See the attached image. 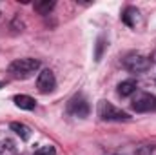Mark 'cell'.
Wrapping results in <instances>:
<instances>
[{
    "mask_svg": "<svg viewBox=\"0 0 156 155\" xmlns=\"http://www.w3.org/2000/svg\"><path fill=\"white\" fill-rule=\"evenodd\" d=\"M55 7V2L51 0H44V2H35V11L37 13H40V15H47L51 9Z\"/></svg>",
    "mask_w": 156,
    "mask_h": 155,
    "instance_id": "12",
    "label": "cell"
},
{
    "mask_svg": "<svg viewBox=\"0 0 156 155\" xmlns=\"http://www.w3.org/2000/svg\"><path fill=\"white\" fill-rule=\"evenodd\" d=\"M123 68L131 73H144L151 68V60L144 55H138V53H133L129 57H125L123 60Z\"/></svg>",
    "mask_w": 156,
    "mask_h": 155,
    "instance_id": "3",
    "label": "cell"
},
{
    "mask_svg": "<svg viewBox=\"0 0 156 155\" xmlns=\"http://www.w3.org/2000/svg\"><path fill=\"white\" fill-rule=\"evenodd\" d=\"M0 155H18L16 144L9 139H2L0 141Z\"/></svg>",
    "mask_w": 156,
    "mask_h": 155,
    "instance_id": "11",
    "label": "cell"
},
{
    "mask_svg": "<svg viewBox=\"0 0 156 155\" xmlns=\"http://www.w3.org/2000/svg\"><path fill=\"white\" fill-rule=\"evenodd\" d=\"M104 47H105V39H104V37H100L98 42H96V53H94V59H96V60H100V59H102V51H104Z\"/></svg>",
    "mask_w": 156,
    "mask_h": 155,
    "instance_id": "13",
    "label": "cell"
},
{
    "mask_svg": "<svg viewBox=\"0 0 156 155\" xmlns=\"http://www.w3.org/2000/svg\"><path fill=\"white\" fill-rule=\"evenodd\" d=\"M138 15H140V11H138L136 7L127 6V7L122 11V22H123L125 26H129V28H134V26H136V20H138Z\"/></svg>",
    "mask_w": 156,
    "mask_h": 155,
    "instance_id": "7",
    "label": "cell"
},
{
    "mask_svg": "<svg viewBox=\"0 0 156 155\" xmlns=\"http://www.w3.org/2000/svg\"><path fill=\"white\" fill-rule=\"evenodd\" d=\"M40 68V62L35 59H16L9 64V73L15 78H27L33 73H37Z\"/></svg>",
    "mask_w": 156,
    "mask_h": 155,
    "instance_id": "1",
    "label": "cell"
},
{
    "mask_svg": "<svg viewBox=\"0 0 156 155\" xmlns=\"http://www.w3.org/2000/svg\"><path fill=\"white\" fill-rule=\"evenodd\" d=\"M98 117L102 120H115V122H122V120H129L131 117L129 113H125L123 110H118L116 106H113L107 100H100L98 102Z\"/></svg>",
    "mask_w": 156,
    "mask_h": 155,
    "instance_id": "2",
    "label": "cell"
},
{
    "mask_svg": "<svg viewBox=\"0 0 156 155\" xmlns=\"http://www.w3.org/2000/svg\"><path fill=\"white\" fill-rule=\"evenodd\" d=\"M35 155H56V152H55L53 146H42V148L37 150V153Z\"/></svg>",
    "mask_w": 156,
    "mask_h": 155,
    "instance_id": "14",
    "label": "cell"
},
{
    "mask_svg": "<svg viewBox=\"0 0 156 155\" xmlns=\"http://www.w3.org/2000/svg\"><path fill=\"white\" fill-rule=\"evenodd\" d=\"M131 106L138 113L156 112V95H153V93H136V97L133 99Z\"/></svg>",
    "mask_w": 156,
    "mask_h": 155,
    "instance_id": "4",
    "label": "cell"
},
{
    "mask_svg": "<svg viewBox=\"0 0 156 155\" xmlns=\"http://www.w3.org/2000/svg\"><path fill=\"white\" fill-rule=\"evenodd\" d=\"M13 102H15V106H16V108H20V110H27V112L35 110V106H37L35 99H33V97H29V95H15Z\"/></svg>",
    "mask_w": 156,
    "mask_h": 155,
    "instance_id": "8",
    "label": "cell"
},
{
    "mask_svg": "<svg viewBox=\"0 0 156 155\" xmlns=\"http://www.w3.org/2000/svg\"><path fill=\"white\" fill-rule=\"evenodd\" d=\"M9 128H11L22 141H29V139H31V130H29L26 124H22V122H11Z\"/></svg>",
    "mask_w": 156,
    "mask_h": 155,
    "instance_id": "10",
    "label": "cell"
},
{
    "mask_svg": "<svg viewBox=\"0 0 156 155\" xmlns=\"http://www.w3.org/2000/svg\"><path fill=\"white\" fill-rule=\"evenodd\" d=\"M2 86H4V82H0V88H2Z\"/></svg>",
    "mask_w": 156,
    "mask_h": 155,
    "instance_id": "15",
    "label": "cell"
},
{
    "mask_svg": "<svg viewBox=\"0 0 156 155\" xmlns=\"http://www.w3.org/2000/svg\"><path fill=\"white\" fill-rule=\"evenodd\" d=\"M136 88H138L136 80L129 78V80H123V82H120V84H118L116 91H118V95H120V97H131L133 93H136Z\"/></svg>",
    "mask_w": 156,
    "mask_h": 155,
    "instance_id": "9",
    "label": "cell"
},
{
    "mask_svg": "<svg viewBox=\"0 0 156 155\" xmlns=\"http://www.w3.org/2000/svg\"><path fill=\"white\" fill-rule=\"evenodd\" d=\"M56 86V78L53 75L51 70H42L38 73V78H37V88H38L40 93H51Z\"/></svg>",
    "mask_w": 156,
    "mask_h": 155,
    "instance_id": "6",
    "label": "cell"
},
{
    "mask_svg": "<svg viewBox=\"0 0 156 155\" xmlns=\"http://www.w3.org/2000/svg\"><path fill=\"white\" fill-rule=\"evenodd\" d=\"M67 113H71L76 119H85L89 115V102L85 100L83 95H75L67 102Z\"/></svg>",
    "mask_w": 156,
    "mask_h": 155,
    "instance_id": "5",
    "label": "cell"
}]
</instances>
